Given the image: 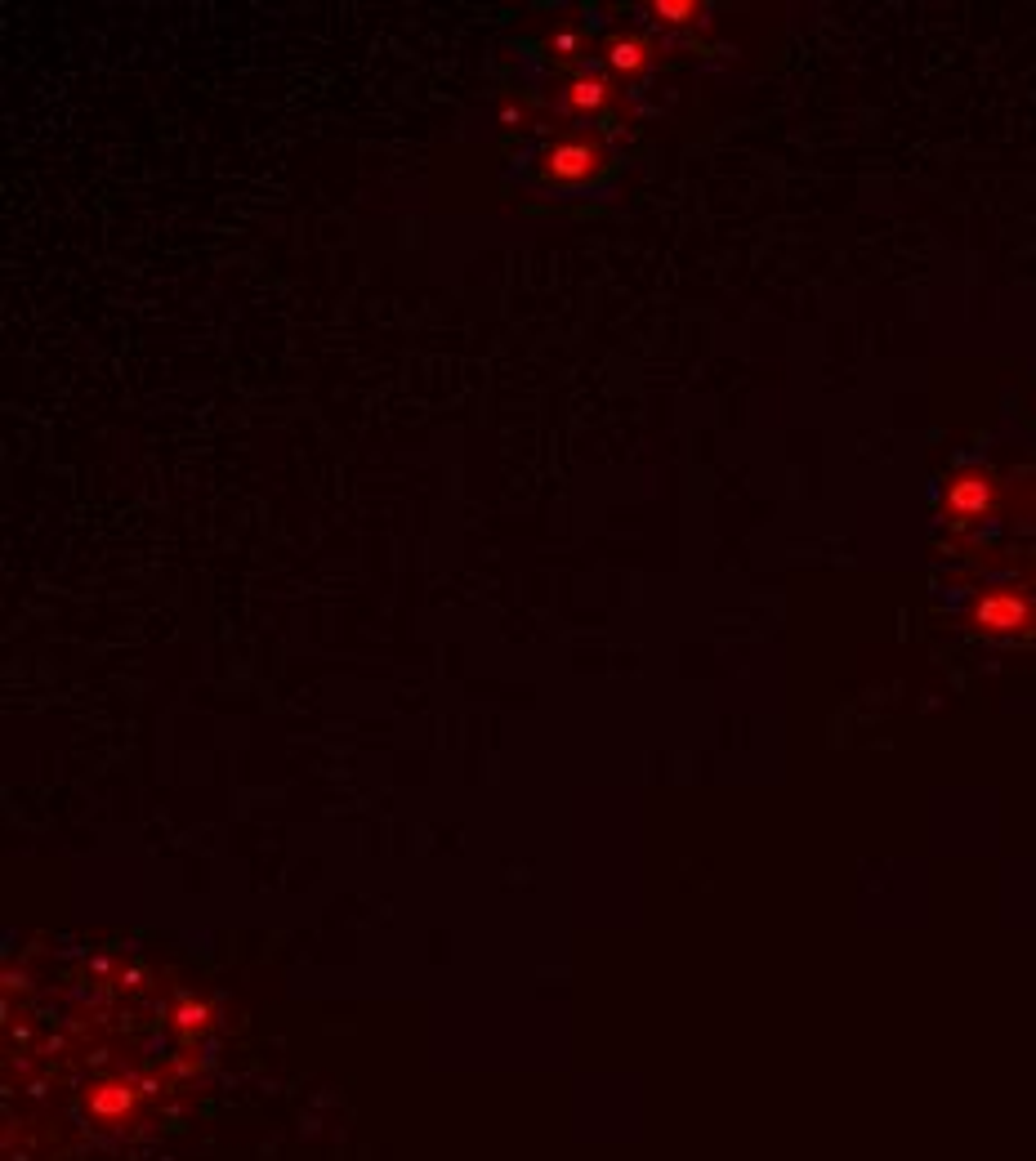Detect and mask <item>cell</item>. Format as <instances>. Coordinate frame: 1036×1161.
Instances as JSON below:
<instances>
[{
    "instance_id": "obj_4",
    "label": "cell",
    "mask_w": 1036,
    "mask_h": 1161,
    "mask_svg": "<svg viewBox=\"0 0 1036 1161\" xmlns=\"http://www.w3.org/2000/svg\"><path fill=\"white\" fill-rule=\"evenodd\" d=\"M603 99H608V85H603V81H577V85L568 90V103H572V108H599Z\"/></svg>"
},
{
    "instance_id": "obj_1",
    "label": "cell",
    "mask_w": 1036,
    "mask_h": 1161,
    "mask_svg": "<svg viewBox=\"0 0 1036 1161\" xmlns=\"http://www.w3.org/2000/svg\"><path fill=\"white\" fill-rule=\"evenodd\" d=\"M594 161H599V152H594L590 143H581V139L554 143V148L545 152V179H550V184H585V179L594 175Z\"/></svg>"
},
{
    "instance_id": "obj_5",
    "label": "cell",
    "mask_w": 1036,
    "mask_h": 1161,
    "mask_svg": "<svg viewBox=\"0 0 1036 1161\" xmlns=\"http://www.w3.org/2000/svg\"><path fill=\"white\" fill-rule=\"evenodd\" d=\"M644 41H617L612 45V67H621V72H635V67H644Z\"/></svg>"
},
{
    "instance_id": "obj_3",
    "label": "cell",
    "mask_w": 1036,
    "mask_h": 1161,
    "mask_svg": "<svg viewBox=\"0 0 1036 1161\" xmlns=\"http://www.w3.org/2000/svg\"><path fill=\"white\" fill-rule=\"evenodd\" d=\"M992 501H996V487H992V478H983V474H961L952 487H947V510L961 514V518L987 514Z\"/></svg>"
},
{
    "instance_id": "obj_6",
    "label": "cell",
    "mask_w": 1036,
    "mask_h": 1161,
    "mask_svg": "<svg viewBox=\"0 0 1036 1161\" xmlns=\"http://www.w3.org/2000/svg\"><path fill=\"white\" fill-rule=\"evenodd\" d=\"M652 14H657L661 23H688V18L697 14V5H693V0H657Z\"/></svg>"
},
{
    "instance_id": "obj_2",
    "label": "cell",
    "mask_w": 1036,
    "mask_h": 1161,
    "mask_svg": "<svg viewBox=\"0 0 1036 1161\" xmlns=\"http://www.w3.org/2000/svg\"><path fill=\"white\" fill-rule=\"evenodd\" d=\"M1028 617H1032L1028 599H1023V594H1010V590L987 594V599H978V608H974V621L983 630H992V635H1010V630H1023V626H1028Z\"/></svg>"
}]
</instances>
